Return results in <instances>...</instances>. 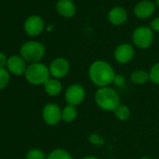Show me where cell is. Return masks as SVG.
I'll use <instances>...</instances> for the list:
<instances>
[{"instance_id":"obj_25","label":"cell","mask_w":159,"mask_h":159,"mask_svg":"<svg viewBox=\"0 0 159 159\" xmlns=\"http://www.w3.org/2000/svg\"><path fill=\"white\" fill-rule=\"evenodd\" d=\"M7 63H8L7 56L5 55V53L0 52V68H4V66L7 65Z\"/></svg>"},{"instance_id":"obj_28","label":"cell","mask_w":159,"mask_h":159,"mask_svg":"<svg viewBox=\"0 0 159 159\" xmlns=\"http://www.w3.org/2000/svg\"><path fill=\"white\" fill-rule=\"evenodd\" d=\"M140 159H150V158H148V157H141Z\"/></svg>"},{"instance_id":"obj_19","label":"cell","mask_w":159,"mask_h":159,"mask_svg":"<svg viewBox=\"0 0 159 159\" xmlns=\"http://www.w3.org/2000/svg\"><path fill=\"white\" fill-rule=\"evenodd\" d=\"M47 159H72V156L64 149H55L48 155Z\"/></svg>"},{"instance_id":"obj_20","label":"cell","mask_w":159,"mask_h":159,"mask_svg":"<svg viewBox=\"0 0 159 159\" xmlns=\"http://www.w3.org/2000/svg\"><path fill=\"white\" fill-rule=\"evenodd\" d=\"M150 81L154 84H159V63L153 65L149 72Z\"/></svg>"},{"instance_id":"obj_17","label":"cell","mask_w":159,"mask_h":159,"mask_svg":"<svg viewBox=\"0 0 159 159\" xmlns=\"http://www.w3.org/2000/svg\"><path fill=\"white\" fill-rule=\"evenodd\" d=\"M77 117V110L74 106L67 105L65 107L62 111V119L66 123H71L73 122Z\"/></svg>"},{"instance_id":"obj_9","label":"cell","mask_w":159,"mask_h":159,"mask_svg":"<svg viewBox=\"0 0 159 159\" xmlns=\"http://www.w3.org/2000/svg\"><path fill=\"white\" fill-rule=\"evenodd\" d=\"M44 28V22L39 16H30L25 23V32L32 37H36L39 35Z\"/></svg>"},{"instance_id":"obj_3","label":"cell","mask_w":159,"mask_h":159,"mask_svg":"<svg viewBox=\"0 0 159 159\" xmlns=\"http://www.w3.org/2000/svg\"><path fill=\"white\" fill-rule=\"evenodd\" d=\"M26 81L34 85L44 84L50 79V70L42 63H33L27 66L25 70Z\"/></svg>"},{"instance_id":"obj_16","label":"cell","mask_w":159,"mask_h":159,"mask_svg":"<svg viewBox=\"0 0 159 159\" xmlns=\"http://www.w3.org/2000/svg\"><path fill=\"white\" fill-rule=\"evenodd\" d=\"M130 79H131V82L133 84H138V85H141V84H146L149 81L150 77H149V73H147L146 71L136 70L131 74Z\"/></svg>"},{"instance_id":"obj_26","label":"cell","mask_w":159,"mask_h":159,"mask_svg":"<svg viewBox=\"0 0 159 159\" xmlns=\"http://www.w3.org/2000/svg\"><path fill=\"white\" fill-rule=\"evenodd\" d=\"M83 159H98V157H96V156H91V155H89V156H85V157H84Z\"/></svg>"},{"instance_id":"obj_23","label":"cell","mask_w":159,"mask_h":159,"mask_svg":"<svg viewBox=\"0 0 159 159\" xmlns=\"http://www.w3.org/2000/svg\"><path fill=\"white\" fill-rule=\"evenodd\" d=\"M113 83L118 86H122L125 84V78L121 74L115 75V77L113 79Z\"/></svg>"},{"instance_id":"obj_12","label":"cell","mask_w":159,"mask_h":159,"mask_svg":"<svg viewBox=\"0 0 159 159\" xmlns=\"http://www.w3.org/2000/svg\"><path fill=\"white\" fill-rule=\"evenodd\" d=\"M155 11V6L152 2L144 0L138 3L134 9V14L139 19H146L152 15Z\"/></svg>"},{"instance_id":"obj_15","label":"cell","mask_w":159,"mask_h":159,"mask_svg":"<svg viewBox=\"0 0 159 159\" xmlns=\"http://www.w3.org/2000/svg\"><path fill=\"white\" fill-rule=\"evenodd\" d=\"M44 88H45L46 93L49 96L54 97V96H57L58 94H60V92L62 91V84L57 79L50 78L44 84Z\"/></svg>"},{"instance_id":"obj_7","label":"cell","mask_w":159,"mask_h":159,"mask_svg":"<svg viewBox=\"0 0 159 159\" xmlns=\"http://www.w3.org/2000/svg\"><path fill=\"white\" fill-rule=\"evenodd\" d=\"M42 117L46 124L50 125H55L62 119V111L58 105L54 103H49L43 108Z\"/></svg>"},{"instance_id":"obj_14","label":"cell","mask_w":159,"mask_h":159,"mask_svg":"<svg viewBox=\"0 0 159 159\" xmlns=\"http://www.w3.org/2000/svg\"><path fill=\"white\" fill-rule=\"evenodd\" d=\"M108 19L110 23L113 25H123L127 19V12L124 8L115 7L111 9L109 12Z\"/></svg>"},{"instance_id":"obj_21","label":"cell","mask_w":159,"mask_h":159,"mask_svg":"<svg viewBox=\"0 0 159 159\" xmlns=\"http://www.w3.org/2000/svg\"><path fill=\"white\" fill-rule=\"evenodd\" d=\"M10 83V74L5 68H0V89L5 88Z\"/></svg>"},{"instance_id":"obj_11","label":"cell","mask_w":159,"mask_h":159,"mask_svg":"<svg viewBox=\"0 0 159 159\" xmlns=\"http://www.w3.org/2000/svg\"><path fill=\"white\" fill-rule=\"evenodd\" d=\"M7 66L9 70L16 76H20L23 73H25V70L27 68L25 61L24 60L22 56H19V55L11 56L8 59Z\"/></svg>"},{"instance_id":"obj_13","label":"cell","mask_w":159,"mask_h":159,"mask_svg":"<svg viewBox=\"0 0 159 159\" xmlns=\"http://www.w3.org/2000/svg\"><path fill=\"white\" fill-rule=\"evenodd\" d=\"M56 10L60 15L66 18H71L76 13V6L71 0H59L56 4Z\"/></svg>"},{"instance_id":"obj_10","label":"cell","mask_w":159,"mask_h":159,"mask_svg":"<svg viewBox=\"0 0 159 159\" xmlns=\"http://www.w3.org/2000/svg\"><path fill=\"white\" fill-rule=\"evenodd\" d=\"M134 48L127 43L121 44L117 46V48L114 51V58L118 63L121 64H126L132 60L134 57Z\"/></svg>"},{"instance_id":"obj_6","label":"cell","mask_w":159,"mask_h":159,"mask_svg":"<svg viewBox=\"0 0 159 159\" xmlns=\"http://www.w3.org/2000/svg\"><path fill=\"white\" fill-rule=\"evenodd\" d=\"M85 98V90L80 84H72L70 85L65 94L66 101L68 105L71 106H78L81 104Z\"/></svg>"},{"instance_id":"obj_22","label":"cell","mask_w":159,"mask_h":159,"mask_svg":"<svg viewBox=\"0 0 159 159\" xmlns=\"http://www.w3.org/2000/svg\"><path fill=\"white\" fill-rule=\"evenodd\" d=\"M26 159H47L44 152L39 149H32L26 154Z\"/></svg>"},{"instance_id":"obj_27","label":"cell","mask_w":159,"mask_h":159,"mask_svg":"<svg viewBox=\"0 0 159 159\" xmlns=\"http://www.w3.org/2000/svg\"><path fill=\"white\" fill-rule=\"evenodd\" d=\"M155 3H156V5L159 7V0H155Z\"/></svg>"},{"instance_id":"obj_18","label":"cell","mask_w":159,"mask_h":159,"mask_svg":"<svg viewBox=\"0 0 159 159\" xmlns=\"http://www.w3.org/2000/svg\"><path fill=\"white\" fill-rule=\"evenodd\" d=\"M114 115L121 121H126L130 117V110L125 105H119L114 110Z\"/></svg>"},{"instance_id":"obj_8","label":"cell","mask_w":159,"mask_h":159,"mask_svg":"<svg viewBox=\"0 0 159 159\" xmlns=\"http://www.w3.org/2000/svg\"><path fill=\"white\" fill-rule=\"evenodd\" d=\"M49 70L51 76H52L54 79L64 78L69 71V63L65 58H56L51 63Z\"/></svg>"},{"instance_id":"obj_5","label":"cell","mask_w":159,"mask_h":159,"mask_svg":"<svg viewBox=\"0 0 159 159\" xmlns=\"http://www.w3.org/2000/svg\"><path fill=\"white\" fill-rule=\"evenodd\" d=\"M132 39L134 44L141 49H146L152 43L153 34L150 27L139 26L136 28L133 32Z\"/></svg>"},{"instance_id":"obj_2","label":"cell","mask_w":159,"mask_h":159,"mask_svg":"<svg viewBox=\"0 0 159 159\" xmlns=\"http://www.w3.org/2000/svg\"><path fill=\"white\" fill-rule=\"evenodd\" d=\"M97 105L107 111H111L120 105V98L116 91L111 87H101L95 96Z\"/></svg>"},{"instance_id":"obj_4","label":"cell","mask_w":159,"mask_h":159,"mask_svg":"<svg viewBox=\"0 0 159 159\" xmlns=\"http://www.w3.org/2000/svg\"><path fill=\"white\" fill-rule=\"evenodd\" d=\"M21 56L31 64L39 63L45 53V47L38 41H27L21 47Z\"/></svg>"},{"instance_id":"obj_1","label":"cell","mask_w":159,"mask_h":159,"mask_svg":"<svg viewBox=\"0 0 159 159\" xmlns=\"http://www.w3.org/2000/svg\"><path fill=\"white\" fill-rule=\"evenodd\" d=\"M89 77L92 83L97 86L107 87L113 83L115 73L111 66L102 60L95 61L89 68Z\"/></svg>"},{"instance_id":"obj_24","label":"cell","mask_w":159,"mask_h":159,"mask_svg":"<svg viewBox=\"0 0 159 159\" xmlns=\"http://www.w3.org/2000/svg\"><path fill=\"white\" fill-rule=\"evenodd\" d=\"M151 28L156 32H159V17L153 19L151 22Z\"/></svg>"}]
</instances>
